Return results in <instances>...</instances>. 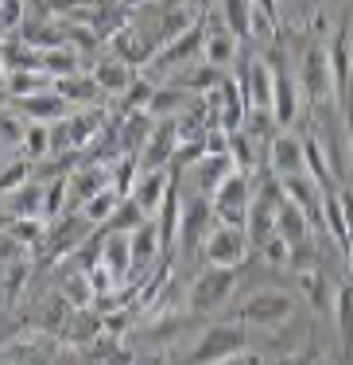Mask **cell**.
Returning <instances> with one entry per match:
<instances>
[{"instance_id":"8","label":"cell","mask_w":353,"mask_h":365,"mask_svg":"<svg viewBox=\"0 0 353 365\" xmlns=\"http://www.w3.org/2000/svg\"><path fill=\"white\" fill-rule=\"evenodd\" d=\"M210 225H214V206H210V198H206V195L186 198V202L179 206V225H175L179 245H183L186 253H191V249H198Z\"/></svg>"},{"instance_id":"42","label":"cell","mask_w":353,"mask_h":365,"mask_svg":"<svg viewBox=\"0 0 353 365\" xmlns=\"http://www.w3.org/2000/svg\"><path fill=\"white\" fill-rule=\"evenodd\" d=\"M28 179H31V163L28 160H16V163H8V168H0V195H12V190L23 187Z\"/></svg>"},{"instance_id":"5","label":"cell","mask_w":353,"mask_h":365,"mask_svg":"<svg viewBox=\"0 0 353 365\" xmlns=\"http://www.w3.org/2000/svg\"><path fill=\"white\" fill-rule=\"evenodd\" d=\"M233 288H237V268L210 264L202 276H194V284H191V311L194 315H214L218 307L229 303Z\"/></svg>"},{"instance_id":"24","label":"cell","mask_w":353,"mask_h":365,"mask_svg":"<svg viewBox=\"0 0 353 365\" xmlns=\"http://www.w3.org/2000/svg\"><path fill=\"white\" fill-rule=\"evenodd\" d=\"M303 163H307V175H311L318 187H338V175H334V163L326 160L322 144H318L315 133L303 136Z\"/></svg>"},{"instance_id":"33","label":"cell","mask_w":353,"mask_h":365,"mask_svg":"<svg viewBox=\"0 0 353 365\" xmlns=\"http://www.w3.org/2000/svg\"><path fill=\"white\" fill-rule=\"evenodd\" d=\"M221 4V20L237 39L248 36V20H253V0H218Z\"/></svg>"},{"instance_id":"11","label":"cell","mask_w":353,"mask_h":365,"mask_svg":"<svg viewBox=\"0 0 353 365\" xmlns=\"http://www.w3.org/2000/svg\"><path fill=\"white\" fill-rule=\"evenodd\" d=\"M241 98H245L248 113H272V66L268 63H248V71L237 78Z\"/></svg>"},{"instance_id":"23","label":"cell","mask_w":353,"mask_h":365,"mask_svg":"<svg viewBox=\"0 0 353 365\" xmlns=\"http://www.w3.org/2000/svg\"><path fill=\"white\" fill-rule=\"evenodd\" d=\"M334 323H338V338H342V358L353 361V284L334 288Z\"/></svg>"},{"instance_id":"28","label":"cell","mask_w":353,"mask_h":365,"mask_svg":"<svg viewBox=\"0 0 353 365\" xmlns=\"http://www.w3.org/2000/svg\"><path fill=\"white\" fill-rule=\"evenodd\" d=\"M128 245H132V264H152L159 253V225L156 222H144V225H136L132 233H128Z\"/></svg>"},{"instance_id":"43","label":"cell","mask_w":353,"mask_h":365,"mask_svg":"<svg viewBox=\"0 0 353 365\" xmlns=\"http://www.w3.org/2000/svg\"><path fill=\"white\" fill-rule=\"evenodd\" d=\"M23 128H28V117H16V113H0V144H20Z\"/></svg>"},{"instance_id":"29","label":"cell","mask_w":353,"mask_h":365,"mask_svg":"<svg viewBox=\"0 0 353 365\" xmlns=\"http://www.w3.org/2000/svg\"><path fill=\"white\" fill-rule=\"evenodd\" d=\"M55 93L63 101H78V106H90V101L105 98V93L98 90V82H93V78H82V74H63L55 82Z\"/></svg>"},{"instance_id":"14","label":"cell","mask_w":353,"mask_h":365,"mask_svg":"<svg viewBox=\"0 0 353 365\" xmlns=\"http://www.w3.org/2000/svg\"><path fill=\"white\" fill-rule=\"evenodd\" d=\"M167 182H171V175H163V168H144L140 179H132V190H128V195L136 198V206H140L148 218H156L163 195H167Z\"/></svg>"},{"instance_id":"38","label":"cell","mask_w":353,"mask_h":365,"mask_svg":"<svg viewBox=\"0 0 353 365\" xmlns=\"http://www.w3.org/2000/svg\"><path fill=\"white\" fill-rule=\"evenodd\" d=\"M20 148L31 155V160H43V155H51V125H43V120H28Z\"/></svg>"},{"instance_id":"36","label":"cell","mask_w":353,"mask_h":365,"mask_svg":"<svg viewBox=\"0 0 353 365\" xmlns=\"http://www.w3.org/2000/svg\"><path fill=\"white\" fill-rule=\"evenodd\" d=\"M39 342H43L39 330H36V334H23V338H12V342H8L4 350H0V358H4V361H43L47 354L36 350Z\"/></svg>"},{"instance_id":"47","label":"cell","mask_w":353,"mask_h":365,"mask_svg":"<svg viewBox=\"0 0 353 365\" xmlns=\"http://www.w3.org/2000/svg\"><path fill=\"white\" fill-rule=\"evenodd\" d=\"M28 4V20H51V4L47 0H23Z\"/></svg>"},{"instance_id":"41","label":"cell","mask_w":353,"mask_h":365,"mask_svg":"<svg viewBox=\"0 0 353 365\" xmlns=\"http://www.w3.org/2000/svg\"><path fill=\"white\" fill-rule=\"evenodd\" d=\"M218 82H221V71H218V66H210V63L179 78V86H183V90H191V93H210Z\"/></svg>"},{"instance_id":"15","label":"cell","mask_w":353,"mask_h":365,"mask_svg":"<svg viewBox=\"0 0 353 365\" xmlns=\"http://www.w3.org/2000/svg\"><path fill=\"white\" fill-rule=\"evenodd\" d=\"M93 225L85 222V214L82 218H66L63 225H51V233H47V245H43V253H47L51 260H58V257H70L74 249L82 245V237L90 233Z\"/></svg>"},{"instance_id":"27","label":"cell","mask_w":353,"mask_h":365,"mask_svg":"<svg viewBox=\"0 0 353 365\" xmlns=\"http://www.w3.org/2000/svg\"><path fill=\"white\" fill-rule=\"evenodd\" d=\"M4 90L12 93V98H28V93L51 90V74L39 71V66H16V71H8Z\"/></svg>"},{"instance_id":"30","label":"cell","mask_w":353,"mask_h":365,"mask_svg":"<svg viewBox=\"0 0 353 365\" xmlns=\"http://www.w3.org/2000/svg\"><path fill=\"white\" fill-rule=\"evenodd\" d=\"M113 51L125 58L128 66H140V63L152 58V47L140 39V31H132V28H117L113 31Z\"/></svg>"},{"instance_id":"48","label":"cell","mask_w":353,"mask_h":365,"mask_svg":"<svg viewBox=\"0 0 353 365\" xmlns=\"http://www.w3.org/2000/svg\"><path fill=\"white\" fill-rule=\"evenodd\" d=\"M70 36L78 39L82 47H85V51H93V36H90V31H85V28H70Z\"/></svg>"},{"instance_id":"25","label":"cell","mask_w":353,"mask_h":365,"mask_svg":"<svg viewBox=\"0 0 353 365\" xmlns=\"http://www.w3.org/2000/svg\"><path fill=\"white\" fill-rule=\"evenodd\" d=\"M191 98H194V93L183 90V86H175V90H152L148 113L156 120H163V117H183V113L191 109Z\"/></svg>"},{"instance_id":"40","label":"cell","mask_w":353,"mask_h":365,"mask_svg":"<svg viewBox=\"0 0 353 365\" xmlns=\"http://www.w3.org/2000/svg\"><path fill=\"white\" fill-rule=\"evenodd\" d=\"M28 20V4L23 0H0V36H16Z\"/></svg>"},{"instance_id":"10","label":"cell","mask_w":353,"mask_h":365,"mask_svg":"<svg viewBox=\"0 0 353 365\" xmlns=\"http://www.w3.org/2000/svg\"><path fill=\"white\" fill-rule=\"evenodd\" d=\"M268 171L275 179H291V175H303L307 163H303V136L295 133H280L272 136L268 148Z\"/></svg>"},{"instance_id":"50","label":"cell","mask_w":353,"mask_h":365,"mask_svg":"<svg viewBox=\"0 0 353 365\" xmlns=\"http://www.w3.org/2000/svg\"><path fill=\"white\" fill-rule=\"evenodd\" d=\"M346 264H349V276H353V241L346 245Z\"/></svg>"},{"instance_id":"34","label":"cell","mask_w":353,"mask_h":365,"mask_svg":"<svg viewBox=\"0 0 353 365\" xmlns=\"http://www.w3.org/2000/svg\"><path fill=\"white\" fill-rule=\"evenodd\" d=\"M117 202H120V195L113 187H105V190H98L93 198H85V222L98 230V225H105L109 218H113V210H117Z\"/></svg>"},{"instance_id":"1","label":"cell","mask_w":353,"mask_h":365,"mask_svg":"<svg viewBox=\"0 0 353 365\" xmlns=\"http://www.w3.org/2000/svg\"><path fill=\"white\" fill-rule=\"evenodd\" d=\"M248 346V327L241 323H218L210 327L202 338L194 342V350L186 354V361H198V365H221V361H245Z\"/></svg>"},{"instance_id":"39","label":"cell","mask_w":353,"mask_h":365,"mask_svg":"<svg viewBox=\"0 0 353 365\" xmlns=\"http://www.w3.org/2000/svg\"><path fill=\"white\" fill-rule=\"evenodd\" d=\"M256 249L264 253V260H268L272 268H288L291 260H295V245H288V241H283L280 233H272V237H264Z\"/></svg>"},{"instance_id":"31","label":"cell","mask_w":353,"mask_h":365,"mask_svg":"<svg viewBox=\"0 0 353 365\" xmlns=\"http://www.w3.org/2000/svg\"><path fill=\"white\" fill-rule=\"evenodd\" d=\"M39 71H47V74H55V78H63V74H78V55H74L70 47H43L39 51Z\"/></svg>"},{"instance_id":"3","label":"cell","mask_w":353,"mask_h":365,"mask_svg":"<svg viewBox=\"0 0 353 365\" xmlns=\"http://www.w3.org/2000/svg\"><path fill=\"white\" fill-rule=\"evenodd\" d=\"M253 195H256L253 175H248V171H229V175L221 179V187L210 195L214 218H218V222H229V225H245L248 206H253Z\"/></svg>"},{"instance_id":"22","label":"cell","mask_w":353,"mask_h":365,"mask_svg":"<svg viewBox=\"0 0 353 365\" xmlns=\"http://www.w3.org/2000/svg\"><path fill=\"white\" fill-rule=\"evenodd\" d=\"M8 198V214L12 218H43L47 222V187H31V182H23V187H16Z\"/></svg>"},{"instance_id":"49","label":"cell","mask_w":353,"mask_h":365,"mask_svg":"<svg viewBox=\"0 0 353 365\" xmlns=\"http://www.w3.org/2000/svg\"><path fill=\"white\" fill-rule=\"evenodd\" d=\"M346 120H349V168H353V109L346 113Z\"/></svg>"},{"instance_id":"32","label":"cell","mask_w":353,"mask_h":365,"mask_svg":"<svg viewBox=\"0 0 353 365\" xmlns=\"http://www.w3.org/2000/svg\"><path fill=\"white\" fill-rule=\"evenodd\" d=\"M226 152H229V160L237 163V171H248V175H253L256 155H253V140H248V128H245V125H241V128H229Z\"/></svg>"},{"instance_id":"2","label":"cell","mask_w":353,"mask_h":365,"mask_svg":"<svg viewBox=\"0 0 353 365\" xmlns=\"http://www.w3.org/2000/svg\"><path fill=\"white\" fill-rule=\"evenodd\" d=\"M299 93H307L311 106H330L334 98V71H330V55H326L322 43H307L303 58H299Z\"/></svg>"},{"instance_id":"35","label":"cell","mask_w":353,"mask_h":365,"mask_svg":"<svg viewBox=\"0 0 353 365\" xmlns=\"http://www.w3.org/2000/svg\"><path fill=\"white\" fill-rule=\"evenodd\" d=\"M63 299L70 303V307H90V303L98 299V295H93L90 276H85V268H74V272L63 280Z\"/></svg>"},{"instance_id":"44","label":"cell","mask_w":353,"mask_h":365,"mask_svg":"<svg viewBox=\"0 0 353 365\" xmlns=\"http://www.w3.org/2000/svg\"><path fill=\"white\" fill-rule=\"evenodd\" d=\"M63 198H66V175H58V179L47 187V222L58 218V210H63Z\"/></svg>"},{"instance_id":"37","label":"cell","mask_w":353,"mask_h":365,"mask_svg":"<svg viewBox=\"0 0 353 365\" xmlns=\"http://www.w3.org/2000/svg\"><path fill=\"white\" fill-rule=\"evenodd\" d=\"M148 222V214L140 210V206H136V198L128 195V198H120L117 202V210H113V218L105 222V230H125V233H132L136 225H144Z\"/></svg>"},{"instance_id":"18","label":"cell","mask_w":353,"mask_h":365,"mask_svg":"<svg viewBox=\"0 0 353 365\" xmlns=\"http://www.w3.org/2000/svg\"><path fill=\"white\" fill-rule=\"evenodd\" d=\"M93 82L105 98H125V90L136 82V66H128L125 58H109V63H98L93 66Z\"/></svg>"},{"instance_id":"6","label":"cell","mask_w":353,"mask_h":365,"mask_svg":"<svg viewBox=\"0 0 353 365\" xmlns=\"http://www.w3.org/2000/svg\"><path fill=\"white\" fill-rule=\"evenodd\" d=\"M295 315V295L288 292H256L241 303L237 319L245 327H283Z\"/></svg>"},{"instance_id":"21","label":"cell","mask_w":353,"mask_h":365,"mask_svg":"<svg viewBox=\"0 0 353 365\" xmlns=\"http://www.w3.org/2000/svg\"><path fill=\"white\" fill-rule=\"evenodd\" d=\"M113 187V168H105V163H90V168H78L70 179H66V190L74 195V202H85V198H93L98 190Z\"/></svg>"},{"instance_id":"46","label":"cell","mask_w":353,"mask_h":365,"mask_svg":"<svg viewBox=\"0 0 353 365\" xmlns=\"http://www.w3.org/2000/svg\"><path fill=\"white\" fill-rule=\"evenodd\" d=\"M338 202H342V218H346L349 241H353V187H338Z\"/></svg>"},{"instance_id":"19","label":"cell","mask_w":353,"mask_h":365,"mask_svg":"<svg viewBox=\"0 0 353 365\" xmlns=\"http://www.w3.org/2000/svg\"><path fill=\"white\" fill-rule=\"evenodd\" d=\"M101 264L113 272V280H125L132 268V245H128L125 230H105L101 233Z\"/></svg>"},{"instance_id":"20","label":"cell","mask_w":353,"mask_h":365,"mask_svg":"<svg viewBox=\"0 0 353 365\" xmlns=\"http://www.w3.org/2000/svg\"><path fill=\"white\" fill-rule=\"evenodd\" d=\"M16 106L28 120H43V125H55L58 117H66V101L55 93V86L51 90H39V93H28V98H16Z\"/></svg>"},{"instance_id":"51","label":"cell","mask_w":353,"mask_h":365,"mask_svg":"<svg viewBox=\"0 0 353 365\" xmlns=\"http://www.w3.org/2000/svg\"><path fill=\"white\" fill-rule=\"evenodd\" d=\"M4 82H8V66H4V58H0V90H4Z\"/></svg>"},{"instance_id":"13","label":"cell","mask_w":353,"mask_h":365,"mask_svg":"<svg viewBox=\"0 0 353 365\" xmlns=\"http://www.w3.org/2000/svg\"><path fill=\"white\" fill-rule=\"evenodd\" d=\"M191 168H194V190L210 198L214 190L221 187V179H226L229 171H237V163L229 160V152H206L202 160L191 163Z\"/></svg>"},{"instance_id":"17","label":"cell","mask_w":353,"mask_h":365,"mask_svg":"<svg viewBox=\"0 0 353 365\" xmlns=\"http://www.w3.org/2000/svg\"><path fill=\"white\" fill-rule=\"evenodd\" d=\"M275 233H280L288 245H295V249H303L307 245V237H311V218H307L303 210H299L291 198H283L280 206H275Z\"/></svg>"},{"instance_id":"9","label":"cell","mask_w":353,"mask_h":365,"mask_svg":"<svg viewBox=\"0 0 353 365\" xmlns=\"http://www.w3.org/2000/svg\"><path fill=\"white\" fill-rule=\"evenodd\" d=\"M202 39H206V24H191V28H183L175 39L159 43L156 47V63L163 71H175V66L191 63L194 55H202Z\"/></svg>"},{"instance_id":"12","label":"cell","mask_w":353,"mask_h":365,"mask_svg":"<svg viewBox=\"0 0 353 365\" xmlns=\"http://www.w3.org/2000/svg\"><path fill=\"white\" fill-rule=\"evenodd\" d=\"M237 51H241V39L226 28V20H221V24H206V39H202L206 63L218 66V71H221V66H233Z\"/></svg>"},{"instance_id":"7","label":"cell","mask_w":353,"mask_h":365,"mask_svg":"<svg viewBox=\"0 0 353 365\" xmlns=\"http://www.w3.org/2000/svg\"><path fill=\"white\" fill-rule=\"evenodd\" d=\"M268 66H272V120L280 128H288L299 117V82L288 71L283 55H268Z\"/></svg>"},{"instance_id":"16","label":"cell","mask_w":353,"mask_h":365,"mask_svg":"<svg viewBox=\"0 0 353 365\" xmlns=\"http://www.w3.org/2000/svg\"><path fill=\"white\" fill-rule=\"evenodd\" d=\"M179 148V128L171 125V117H163V125H152L148 140H144V168H163L167 160H175Z\"/></svg>"},{"instance_id":"26","label":"cell","mask_w":353,"mask_h":365,"mask_svg":"<svg viewBox=\"0 0 353 365\" xmlns=\"http://www.w3.org/2000/svg\"><path fill=\"white\" fill-rule=\"evenodd\" d=\"M295 284H299V292L315 303V311H330L334 307V284L326 280L318 268H303V272L295 276Z\"/></svg>"},{"instance_id":"4","label":"cell","mask_w":353,"mask_h":365,"mask_svg":"<svg viewBox=\"0 0 353 365\" xmlns=\"http://www.w3.org/2000/svg\"><path fill=\"white\" fill-rule=\"evenodd\" d=\"M248 249H253V241H248L245 225H229V222H218L206 230L202 237V253L210 264H221V268H237L248 260Z\"/></svg>"},{"instance_id":"45","label":"cell","mask_w":353,"mask_h":365,"mask_svg":"<svg viewBox=\"0 0 353 365\" xmlns=\"http://www.w3.org/2000/svg\"><path fill=\"white\" fill-rule=\"evenodd\" d=\"M47 4H51V16H74L82 8H90L93 0H47Z\"/></svg>"}]
</instances>
